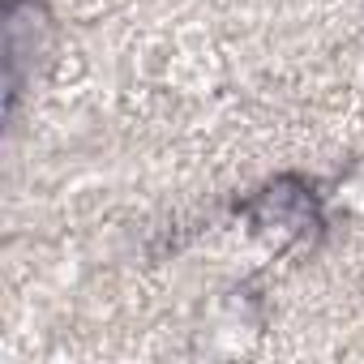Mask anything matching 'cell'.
Returning a JSON list of instances; mask_svg holds the SVG:
<instances>
[{"label":"cell","mask_w":364,"mask_h":364,"mask_svg":"<svg viewBox=\"0 0 364 364\" xmlns=\"http://www.w3.org/2000/svg\"><path fill=\"white\" fill-rule=\"evenodd\" d=\"M245 215H249L253 236L266 249L283 253V249H296L317 236V228L326 219V198H317L313 185H304V180L283 176V180H270L262 193H253Z\"/></svg>","instance_id":"obj_1"},{"label":"cell","mask_w":364,"mask_h":364,"mask_svg":"<svg viewBox=\"0 0 364 364\" xmlns=\"http://www.w3.org/2000/svg\"><path fill=\"white\" fill-rule=\"evenodd\" d=\"M48 48H52L48 9L39 0H9V9H5V56H9V86L14 90L43 60Z\"/></svg>","instance_id":"obj_2"},{"label":"cell","mask_w":364,"mask_h":364,"mask_svg":"<svg viewBox=\"0 0 364 364\" xmlns=\"http://www.w3.org/2000/svg\"><path fill=\"white\" fill-rule=\"evenodd\" d=\"M326 210L343 215V219H364V159H355L351 167L338 171L334 189L326 193Z\"/></svg>","instance_id":"obj_3"}]
</instances>
